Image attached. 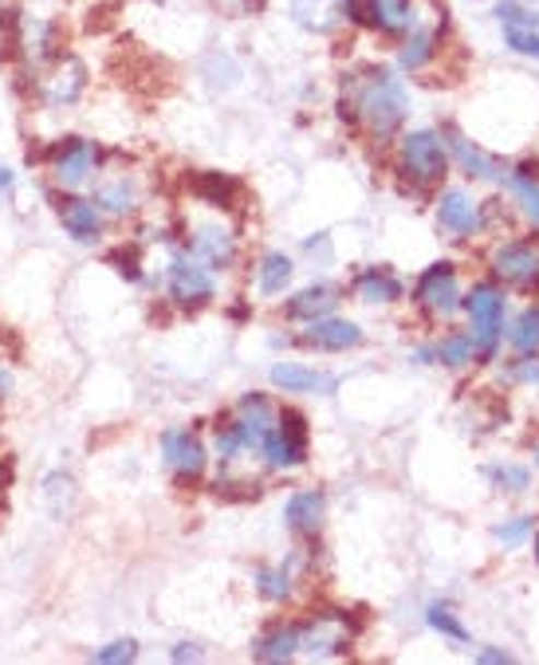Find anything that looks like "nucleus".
<instances>
[{
  "instance_id": "obj_1",
  "label": "nucleus",
  "mask_w": 539,
  "mask_h": 665,
  "mask_svg": "<svg viewBox=\"0 0 539 665\" xmlns=\"http://www.w3.org/2000/svg\"><path fill=\"white\" fill-rule=\"evenodd\" d=\"M343 118L363 122L378 142L398 135V127L406 122L410 98H406L402 79L394 75L390 68H363L354 71L351 79H343V98H339Z\"/></svg>"
},
{
  "instance_id": "obj_2",
  "label": "nucleus",
  "mask_w": 539,
  "mask_h": 665,
  "mask_svg": "<svg viewBox=\"0 0 539 665\" xmlns=\"http://www.w3.org/2000/svg\"><path fill=\"white\" fill-rule=\"evenodd\" d=\"M398 170H402V177H410L413 186L442 182L445 170H449V154H445L442 135H433V130H413V135H406L402 150H398Z\"/></svg>"
},
{
  "instance_id": "obj_3",
  "label": "nucleus",
  "mask_w": 539,
  "mask_h": 665,
  "mask_svg": "<svg viewBox=\"0 0 539 665\" xmlns=\"http://www.w3.org/2000/svg\"><path fill=\"white\" fill-rule=\"evenodd\" d=\"M98 162H103V150H98L91 138H79V135L59 138L56 147L48 150V166L63 189L87 186L91 174L98 170Z\"/></svg>"
},
{
  "instance_id": "obj_4",
  "label": "nucleus",
  "mask_w": 539,
  "mask_h": 665,
  "mask_svg": "<svg viewBox=\"0 0 539 665\" xmlns=\"http://www.w3.org/2000/svg\"><path fill=\"white\" fill-rule=\"evenodd\" d=\"M465 307H469L472 319V351L481 354V359H492L504 331V295L492 284H477L465 295Z\"/></svg>"
},
{
  "instance_id": "obj_5",
  "label": "nucleus",
  "mask_w": 539,
  "mask_h": 665,
  "mask_svg": "<svg viewBox=\"0 0 539 665\" xmlns=\"http://www.w3.org/2000/svg\"><path fill=\"white\" fill-rule=\"evenodd\" d=\"M265 460L272 469H295L307 460V421L300 410H280L276 425L268 430L265 445H260Z\"/></svg>"
},
{
  "instance_id": "obj_6",
  "label": "nucleus",
  "mask_w": 539,
  "mask_h": 665,
  "mask_svg": "<svg viewBox=\"0 0 539 665\" xmlns=\"http://www.w3.org/2000/svg\"><path fill=\"white\" fill-rule=\"evenodd\" d=\"M343 12L351 24L359 28L386 32V36H406V32L418 28V16H413L410 0H343Z\"/></svg>"
},
{
  "instance_id": "obj_7",
  "label": "nucleus",
  "mask_w": 539,
  "mask_h": 665,
  "mask_svg": "<svg viewBox=\"0 0 539 665\" xmlns=\"http://www.w3.org/2000/svg\"><path fill=\"white\" fill-rule=\"evenodd\" d=\"M166 292L177 307H206L213 300V272L197 256H174L166 272Z\"/></svg>"
},
{
  "instance_id": "obj_8",
  "label": "nucleus",
  "mask_w": 539,
  "mask_h": 665,
  "mask_svg": "<svg viewBox=\"0 0 539 665\" xmlns=\"http://www.w3.org/2000/svg\"><path fill=\"white\" fill-rule=\"evenodd\" d=\"M162 457H166V469L174 472L177 485H194L206 472L209 457L206 445L194 430H166L162 433Z\"/></svg>"
},
{
  "instance_id": "obj_9",
  "label": "nucleus",
  "mask_w": 539,
  "mask_h": 665,
  "mask_svg": "<svg viewBox=\"0 0 539 665\" xmlns=\"http://www.w3.org/2000/svg\"><path fill=\"white\" fill-rule=\"evenodd\" d=\"M272 425H276V410L265 394H245L241 406H236V413L229 418V430H233L241 453H253V450L260 453V445H265Z\"/></svg>"
},
{
  "instance_id": "obj_10",
  "label": "nucleus",
  "mask_w": 539,
  "mask_h": 665,
  "mask_svg": "<svg viewBox=\"0 0 539 665\" xmlns=\"http://www.w3.org/2000/svg\"><path fill=\"white\" fill-rule=\"evenodd\" d=\"M413 300L425 307L430 315H453L461 307V284H457V268L449 260L433 265L422 272L418 288H413Z\"/></svg>"
},
{
  "instance_id": "obj_11",
  "label": "nucleus",
  "mask_w": 539,
  "mask_h": 665,
  "mask_svg": "<svg viewBox=\"0 0 539 665\" xmlns=\"http://www.w3.org/2000/svg\"><path fill=\"white\" fill-rule=\"evenodd\" d=\"M492 272L501 276V280H508L512 288L531 292V288L539 284V253L531 245H524V241L501 245L492 253Z\"/></svg>"
},
{
  "instance_id": "obj_12",
  "label": "nucleus",
  "mask_w": 539,
  "mask_h": 665,
  "mask_svg": "<svg viewBox=\"0 0 539 665\" xmlns=\"http://www.w3.org/2000/svg\"><path fill=\"white\" fill-rule=\"evenodd\" d=\"M347 642H351V630H347V615L339 610H327V615H315V622L300 627V650L307 654H343Z\"/></svg>"
},
{
  "instance_id": "obj_13",
  "label": "nucleus",
  "mask_w": 539,
  "mask_h": 665,
  "mask_svg": "<svg viewBox=\"0 0 539 665\" xmlns=\"http://www.w3.org/2000/svg\"><path fill=\"white\" fill-rule=\"evenodd\" d=\"M56 209H59V221H63L71 241H79V245L98 241V233H103V209H98L95 201H83V197H56Z\"/></svg>"
},
{
  "instance_id": "obj_14",
  "label": "nucleus",
  "mask_w": 539,
  "mask_h": 665,
  "mask_svg": "<svg viewBox=\"0 0 539 665\" xmlns=\"http://www.w3.org/2000/svg\"><path fill=\"white\" fill-rule=\"evenodd\" d=\"M39 88H44V98H48L51 107H68V103H75V98L83 95V88H87V71H83L79 59L59 56L56 75L39 79Z\"/></svg>"
},
{
  "instance_id": "obj_15",
  "label": "nucleus",
  "mask_w": 539,
  "mask_h": 665,
  "mask_svg": "<svg viewBox=\"0 0 539 665\" xmlns=\"http://www.w3.org/2000/svg\"><path fill=\"white\" fill-rule=\"evenodd\" d=\"M324 516H327V497L319 489L292 492V497H288V504H284L288 528L300 532V536H319V528H324Z\"/></svg>"
},
{
  "instance_id": "obj_16",
  "label": "nucleus",
  "mask_w": 539,
  "mask_h": 665,
  "mask_svg": "<svg viewBox=\"0 0 539 665\" xmlns=\"http://www.w3.org/2000/svg\"><path fill=\"white\" fill-rule=\"evenodd\" d=\"M300 342H304V347H315V351H347V347H359V342H363V331L354 324H347V319L324 315V319H312V324H307Z\"/></svg>"
},
{
  "instance_id": "obj_17",
  "label": "nucleus",
  "mask_w": 539,
  "mask_h": 665,
  "mask_svg": "<svg viewBox=\"0 0 539 665\" xmlns=\"http://www.w3.org/2000/svg\"><path fill=\"white\" fill-rule=\"evenodd\" d=\"M339 304H343V288L319 280V284L304 288L295 300H288V319H307V324H312V319H324V315H331Z\"/></svg>"
},
{
  "instance_id": "obj_18",
  "label": "nucleus",
  "mask_w": 539,
  "mask_h": 665,
  "mask_svg": "<svg viewBox=\"0 0 539 665\" xmlns=\"http://www.w3.org/2000/svg\"><path fill=\"white\" fill-rule=\"evenodd\" d=\"M194 256L209 268H229L236 256V236L225 225H197L194 229Z\"/></svg>"
},
{
  "instance_id": "obj_19",
  "label": "nucleus",
  "mask_w": 539,
  "mask_h": 665,
  "mask_svg": "<svg viewBox=\"0 0 539 665\" xmlns=\"http://www.w3.org/2000/svg\"><path fill=\"white\" fill-rule=\"evenodd\" d=\"M437 221H442V229H449V233H457V236H469L481 229L477 201H472L469 194H461V189L442 194V201H437Z\"/></svg>"
},
{
  "instance_id": "obj_20",
  "label": "nucleus",
  "mask_w": 539,
  "mask_h": 665,
  "mask_svg": "<svg viewBox=\"0 0 539 665\" xmlns=\"http://www.w3.org/2000/svg\"><path fill=\"white\" fill-rule=\"evenodd\" d=\"M95 206L103 209V213H134L138 209V186L130 174H107L103 182H98L95 189Z\"/></svg>"
},
{
  "instance_id": "obj_21",
  "label": "nucleus",
  "mask_w": 539,
  "mask_h": 665,
  "mask_svg": "<svg viewBox=\"0 0 539 665\" xmlns=\"http://www.w3.org/2000/svg\"><path fill=\"white\" fill-rule=\"evenodd\" d=\"M272 382L276 386H284L288 394H331L335 390V378L331 374H319L312 371V366H300V362H280V366H272Z\"/></svg>"
},
{
  "instance_id": "obj_22",
  "label": "nucleus",
  "mask_w": 539,
  "mask_h": 665,
  "mask_svg": "<svg viewBox=\"0 0 539 665\" xmlns=\"http://www.w3.org/2000/svg\"><path fill=\"white\" fill-rule=\"evenodd\" d=\"M445 138H449V150H453V154H457V162H461L465 174L484 177V182H501V177H504L501 162H496V158L484 154L481 147H472L469 138H461V135H457V130H445Z\"/></svg>"
},
{
  "instance_id": "obj_23",
  "label": "nucleus",
  "mask_w": 539,
  "mask_h": 665,
  "mask_svg": "<svg viewBox=\"0 0 539 665\" xmlns=\"http://www.w3.org/2000/svg\"><path fill=\"white\" fill-rule=\"evenodd\" d=\"M354 292L363 295L366 304H394V300H402V280L390 268H366L354 280Z\"/></svg>"
},
{
  "instance_id": "obj_24",
  "label": "nucleus",
  "mask_w": 539,
  "mask_h": 665,
  "mask_svg": "<svg viewBox=\"0 0 539 665\" xmlns=\"http://www.w3.org/2000/svg\"><path fill=\"white\" fill-rule=\"evenodd\" d=\"M194 194L201 197V201H209V206L216 209H233L236 201H241V182L229 174H197L194 177Z\"/></svg>"
},
{
  "instance_id": "obj_25",
  "label": "nucleus",
  "mask_w": 539,
  "mask_h": 665,
  "mask_svg": "<svg viewBox=\"0 0 539 665\" xmlns=\"http://www.w3.org/2000/svg\"><path fill=\"white\" fill-rule=\"evenodd\" d=\"M300 654V627H276L265 638H256L253 657L256 662H288Z\"/></svg>"
},
{
  "instance_id": "obj_26",
  "label": "nucleus",
  "mask_w": 539,
  "mask_h": 665,
  "mask_svg": "<svg viewBox=\"0 0 539 665\" xmlns=\"http://www.w3.org/2000/svg\"><path fill=\"white\" fill-rule=\"evenodd\" d=\"M292 256L284 253H268L265 260H260V292L265 295H280L288 284H292Z\"/></svg>"
},
{
  "instance_id": "obj_27",
  "label": "nucleus",
  "mask_w": 539,
  "mask_h": 665,
  "mask_svg": "<svg viewBox=\"0 0 539 665\" xmlns=\"http://www.w3.org/2000/svg\"><path fill=\"white\" fill-rule=\"evenodd\" d=\"M433 44H437V36H433L430 28H413L410 39L402 44V51H398V63H402V71H422L425 63L433 59Z\"/></svg>"
},
{
  "instance_id": "obj_28",
  "label": "nucleus",
  "mask_w": 539,
  "mask_h": 665,
  "mask_svg": "<svg viewBox=\"0 0 539 665\" xmlns=\"http://www.w3.org/2000/svg\"><path fill=\"white\" fill-rule=\"evenodd\" d=\"M256 591L272 603H284L292 595V571L288 568H260L256 571Z\"/></svg>"
},
{
  "instance_id": "obj_29",
  "label": "nucleus",
  "mask_w": 539,
  "mask_h": 665,
  "mask_svg": "<svg viewBox=\"0 0 539 665\" xmlns=\"http://www.w3.org/2000/svg\"><path fill=\"white\" fill-rule=\"evenodd\" d=\"M508 186H512V194L520 197V206H524V213H528V221L531 225L539 229V177H531V174H512L508 177Z\"/></svg>"
},
{
  "instance_id": "obj_30",
  "label": "nucleus",
  "mask_w": 539,
  "mask_h": 665,
  "mask_svg": "<svg viewBox=\"0 0 539 665\" xmlns=\"http://www.w3.org/2000/svg\"><path fill=\"white\" fill-rule=\"evenodd\" d=\"M425 622H430L433 630H442L445 638H453V642H469V630L461 627V618L453 615V607H445V603H433V607L425 610Z\"/></svg>"
},
{
  "instance_id": "obj_31",
  "label": "nucleus",
  "mask_w": 539,
  "mask_h": 665,
  "mask_svg": "<svg viewBox=\"0 0 539 665\" xmlns=\"http://www.w3.org/2000/svg\"><path fill=\"white\" fill-rule=\"evenodd\" d=\"M472 335H449V339L437 347V359L445 362V366H469L472 362Z\"/></svg>"
},
{
  "instance_id": "obj_32",
  "label": "nucleus",
  "mask_w": 539,
  "mask_h": 665,
  "mask_svg": "<svg viewBox=\"0 0 539 665\" xmlns=\"http://www.w3.org/2000/svg\"><path fill=\"white\" fill-rule=\"evenodd\" d=\"M512 342H516L520 351H536V347H539V307H528V312L516 319Z\"/></svg>"
},
{
  "instance_id": "obj_33",
  "label": "nucleus",
  "mask_w": 539,
  "mask_h": 665,
  "mask_svg": "<svg viewBox=\"0 0 539 665\" xmlns=\"http://www.w3.org/2000/svg\"><path fill=\"white\" fill-rule=\"evenodd\" d=\"M138 657V642L134 638H118V642H110V646L95 650V662L98 665H127Z\"/></svg>"
},
{
  "instance_id": "obj_34",
  "label": "nucleus",
  "mask_w": 539,
  "mask_h": 665,
  "mask_svg": "<svg viewBox=\"0 0 539 665\" xmlns=\"http://www.w3.org/2000/svg\"><path fill=\"white\" fill-rule=\"evenodd\" d=\"M110 265L118 268V276H127L130 284L142 280V265H138V248H115L110 253Z\"/></svg>"
},
{
  "instance_id": "obj_35",
  "label": "nucleus",
  "mask_w": 539,
  "mask_h": 665,
  "mask_svg": "<svg viewBox=\"0 0 539 665\" xmlns=\"http://www.w3.org/2000/svg\"><path fill=\"white\" fill-rule=\"evenodd\" d=\"M489 477L496 480V485H504L508 492H524V489H528V472L516 469V465H504V469H489Z\"/></svg>"
},
{
  "instance_id": "obj_36",
  "label": "nucleus",
  "mask_w": 539,
  "mask_h": 665,
  "mask_svg": "<svg viewBox=\"0 0 539 665\" xmlns=\"http://www.w3.org/2000/svg\"><path fill=\"white\" fill-rule=\"evenodd\" d=\"M496 12H501V20L508 28H536V16H531L528 9H520V4H512V0H504Z\"/></svg>"
},
{
  "instance_id": "obj_37",
  "label": "nucleus",
  "mask_w": 539,
  "mask_h": 665,
  "mask_svg": "<svg viewBox=\"0 0 539 665\" xmlns=\"http://www.w3.org/2000/svg\"><path fill=\"white\" fill-rule=\"evenodd\" d=\"M508 44L520 51V56H536L539 59V36L531 28H508Z\"/></svg>"
},
{
  "instance_id": "obj_38",
  "label": "nucleus",
  "mask_w": 539,
  "mask_h": 665,
  "mask_svg": "<svg viewBox=\"0 0 539 665\" xmlns=\"http://www.w3.org/2000/svg\"><path fill=\"white\" fill-rule=\"evenodd\" d=\"M528 532H531V520H512L508 528L496 532V539H501V544H520Z\"/></svg>"
},
{
  "instance_id": "obj_39",
  "label": "nucleus",
  "mask_w": 539,
  "mask_h": 665,
  "mask_svg": "<svg viewBox=\"0 0 539 665\" xmlns=\"http://www.w3.org/2000/svg\"><path fill=\"white\" fill-rule=\"evenodd\" d=\"M512 378L520 382H531V386H539V359H524L512 366Z\"/></svg>"
},
{
  "instance_id": "obj_40",
  "label": "nucleus",
  "mask_w": 539,
  "mask_h": 665,
  "mask_svg": "<svg viewBox=\"0 0 539 665\" xmlns=\"http://www.w3.org/2000/svg\"><path fill=\"white\" fill-rule=\"evenodd\" d=\"M169 657H174V662H201V650L189 646V642H181V646L169 650Z\"/></svg>"
},
{
  "instance_id": "obj_41",
  "label": "nucleus",
  "mask_w": 539,
  "mask_h": 665,
  "mask_svg": "<svg viewBox=\"0 0 539 665\" xmlns=\"http://www.w3.org/2000/svg\"><path fill=\"white\" fill-rule=\"evenodd\" d=\"M477 662H484V665H504V662H512V654H504V650H481V654H477Z\"/></svg>"
},
{
  "instance_id": "obj_42",
  "label": "nucleus",
  "mask_w": 539,
  "mask_h": 665,
  "mask_svg": "<svg viewBox=\"0 0 539 665\" xmlns=\"http://www.w3.org/2000/svg\"><path fill=\"white\" fill-rule=\"evenodd\" d=\"M9 390H12V374L0 371V394H9Z\"/></svg>"
},
{
  "instance_id": "obj_43",
  "label": "nucleus",
  "mask_w": 539,
  "mask_h": 665,
  "mask_svg": "<svg viewBox=\"0 0 539 665\" xmlns=\"http://www.w3.org/2000/svg\"><path fill=\"white\" fill-rule=\"evenodd\" d=\"M0 189H4V194L12 189V174H9V170H0Z\"/></svg>"
},
{
  "instance_id": "obj_44",
  "label": "nucleus",
  "mask_w": 539,
  "mask_h": 665,
  "mask_svg": "<svg viewBox=\"0 0 539 665\" xmlns=\"http://www.w3.org/2000/svg\"><path fill=\"white\" fill-rule=\"evenodd\" d=\"M536 559H539V536H536Z\"/></svg>"
},
{
  "instance_id": "obj_45",
  "label": "nucleus",
  "mask_w": 539,
  "mask_h": 665,
  "mask_svg": "<svg viewBox=\"0 0 539 665\" xmlns=\"http://www.w3.org/2000/svg\"><path fill=\"white\" fill-rule=\"evenodd\" d=\"M536 457H539V445H536Z\"/></svg>"
}]
</instances>
